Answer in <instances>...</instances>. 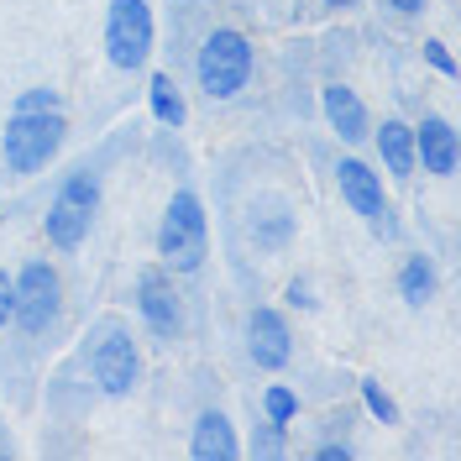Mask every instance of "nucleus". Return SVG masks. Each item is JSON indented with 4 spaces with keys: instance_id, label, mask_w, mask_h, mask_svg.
<instances>
[{
    "instance_id": "nucleus-3",
    "label": "nucleus",
    "mask_w": 461,
    "mask_h": 461,
    "mask_svg": "<svg viewBox=\"0 0 461 461\" xmlns=\"http://www.w3.org/2000/svg\"><path fill=\"white\" fill-rule=\"evenodd\" d=\"M11 325L27 341H48L63 325V273L48 258H27L11 273Z\"/></svg>"
},
{
    "instance_id": "nucleus-8",
    "label": "nucleus",
    "mask_w": 461,
    "mask_h": 461,
    "mask_svg": "<svg viewBox=\"0 0 461 461\" xmlns=\"http://www.w3.org/2000/svg\"><path fill=\"white\" fill-rule=\"evenodd\" d=\"M152 37H158V22H152L147 0H111L105 5V58H111V68H121V74L147 68Z\"/></svg>"
},
{
    "instance_id": "nucleus-2",
    "label": "nucleus",
    "mask_w": 461,
    "mask_h": 461,
    "mask_svg": "<svg viewBox=\"0 0 461 461\" xmlns=\"http://www.w3.org/2000/svg\"><path fill=\"white\" fill-rule=\"evenodd\" d=\"M252 74H258V48H252V37H247V32L215 27L200 48H194V85L204 89V100H210V105L236 100L241 89L252 85Z\"/></svg>"
},
{
    "instance_id": "nucleus-26",
    "label": "nucleus",
    "mask_w": 461,
    "mask_h": 461,
    "mask_svg": "<svg viewBox=\"0 0 461 461\" xmlns=\"http://www.w3.org/2000/svg\"><path fill=\"white\" fill-rule=\"evenodd\" d=\"M320 5H330V11H357L362 0H320Z\"/></svg>"
},
{
    "instance_id": "nucleus-1",
    "label": "nucleus",
    "mask_w": 461,
    "mask_h": 461,
    "mask_svg": "<svg viewBox=\"0 0 461 461\" xmlns=\"http://www.w3.org/2000/svg\"><path fill=\"white\" fill-rule=\"evenodd\" d=\"M85 367L89 383L100 399H131L142 388V341L131 336V325L121 315H105L89 325V346H85Z\"/></svg>"
},
{
    "instance_id": "nucleus-17",
    "label": "nucleus",
    "mask_w": 461,
    "mask_h": 461,
    "mask_svg": "<svg viewBox=\"0 0 461 461\" xmlns=\"http://www.w3.org/2000/svg\"><path fill=\"white\" fill-rule=\"evenodd\" d=\"M241 451H252L258 461H273V456H284V451H288V425H273V420L262 414L258 425H252V440H247Z\"/></svg>"
},
{
    "instance_id": "nucleus-15",
    "label": "nucleus",
    "mask_w": 461,
    "mask_h": 461,
    "mask_svg": "<svg viewBox=\"0 0 461 461\" xmlns=\"http://www.w3.org/2000/svg\"><path fill=\"white\" fill-rule=\"evenodd\" d=\"M435 262L425 258V252H414V258H403V267H399V294H403V304L409 310H425L435 299Z\"/></svg>"
},
{
    "instance_id": "nucleus-9",
    "label": "nucleus",
    "mask_w": 461,
    "mask_h": 461,
    "mask_svg": "<svg viewBox=\"0 0 461 461\" xmlns=\"http://www.w3.org/2000/svg\"><path fill=\"white\" fill-rule=\"evenodd\" d=\"M137 315H142L152 341H178L184 336V294L163 262H152L137 273Z\"/></svg>"
},
{
    "instance_id": "nucleus-4",
    "label": "nucleus",
    "mask_w": 461,
    "mask_h": 461,
    "mask_svg": "<svg viewBox=\"0 0 461 461\" xmlns=\"http://www.w3.org/2000/svg\"><path fill=\"white\" fill-rule=\"evenodd\" d=\"M204 258H210L204 200L194 189H173V200L163 204V221H158V262L168 267L173 278H184V273H200Z\"/></svg>"
},
{
    "instance_id": "nucleus-20",
    "label": "nucleus",
    "mask_w": 461,
    "mask_h": 461,
    "mask_svg": "<svg viewBox=\"0 0 461 461\" xmlns=\"http://www.w3.org/2000/svg\"><path fill=\"white\" fill-rule=\"evenodd\" d=\"M11 111H27V115L63 111V95H58V89H48V85H32V89H22V95H16V105H11Z\"/></svg>"
},
{
    "instance_id": "nucleus-23",
    "label": "nucleus",
    "mask_w": 461,
    "mask_h": 461,
    "mask_svg": "<svg viewBox=\"0 0 461 461\" xmlns=\"http://www.w3.org/2000/svg\"><path fill=\"white\" fill-rule=\"evenodd\" d=\"M425 58H430V68H440L446 79H456V58L446 53V42H425Z\"/></svg>"
},
{
    "instance_id": "nucleus-27",
    "label": "nucleus",
    "mask_w": 461,
    "mask_h": 461,
    "mask_svg": "<svg viewBox=\"0 0 461 461\" xmlns=\"http://www.w3.org/2000/svg\"><path fill=\"white\" fill-rule=\"evenodd\" d=\"M16 451V440H11V430H0V456H11Z\"/></svg>"
},
{
    "instance_id": "nucleus-22",
    "label": "nucleus",
    "mask_w": 461,
    "mask_h": 461,
    "mask_svg": "<svg viewBox=\"0 0 461 461\" xmlns=\"http://www.w3.org/2000/svg\"><path fill=\"white\" fill-rule=\"evenodd\" d=\"M315 456H320V461H351V456H357V446H351L346 435H341V440H320Z\"/></svg>"
},
{
    "instance_id": "nucleus-7",
    "label": "nucleus",
    "mask_w": 461,
    "mask_h": 461,
    "mask_svg": "<svg viewBox=\"0 0 461 461\" xmlns=\"http://www.w3.org/2000/svg\"><path fill=\"white\" fill-rule=\"evenodd\" d=\"M336 189H341L346 210L362 221V226L373 230L377 241H399V210L388 200V189H383V173L373 163H362V158H341L336 163Z\"/></svg>"
},
{
    "instance_id": "nucleus-25",
    "label": "nucleus",
    "mask_w": 461,
    "mask_h": 461,
    "mask_svg": "<svg viewBox=\"0 0 461 461\" xmlns=\"http://www.w3.org/2000/svg\"><path fill=\"white\" fill-rule=\"evenodd\" d=\"M11 325V273L0 267V330Z\"/></svg>"
},
{
    "instance_id": "nucleus-5",
    "label": "nucleus",
    "mask_w": 461,
    "mask_h": 461,
    "mask_svg": "<svg viewBox=\"0 0 461 461\" xmlns=\"http://www.w3.org/2000/svg\"><path fill=\"white\" fill-rule=\"evenodd\" d=\"M63 137H68V115L63 111H42V115L11 111L5 131H0V163L16 178H32V173H42L58 158Z\"/></svg>"
},
{
    "instance_id": "nucleus-10",
    "label": "nucleus",
    "mask_w": 461,
    "mask_h": 461,
    "mask_svg": "<svg viewBox=\"0 0 461 461\" xmlns=\"http://www.w3.org/2000/svg\"><path fill=\"white\" fill-rule=\"evenodd\" d=\"M247 357L258 362L262 373H284L294 362V325H288V310L278 304H258L247 315Z\"/></svg>"
},
{
    "instance_id": "nucleus-13",
    "label": "nucleus",
    "mask_w": 461,
    "mask_h": 461,
    "mask_svg": "<svg viewBox=\"0 0 461 461\" xmlns=\"http://www.w3.org/2000/svg\"><path fill=\"white\" fill-rule=\"evenodd\" d=\"M373 147H377V158H383V173L393 178V184H409L414 178V126L403 121V115H383V121H373Z\"/></svg>"
},
{
    "instance_id": "nucleus-12",
    "label": "nucleus",
    "mask_w": 461,
    "mask_h": 461,
    "mask_svg": "<svg viewBox=\"0 0 461 461\" xmlns=\"http://www.w3.org/2000/svg\"><path fill=\"white\" fill-rule=\"evenodd\" d=\"M320 111H325V126H330L346 147L367 142V131H373V111H367V100H362L351 85L330 79V85L320 89Z\"/></svg>"
},
{
    "instance_id": "nucleus-19",
    "label": "nucleus",
    "mask_w": 461,
    "mask_h": 461,
    "mask_svg": "<svg viewBox=\"0 0 461 461\" xmlns=\"http://www.w3.org/2000/svg\"><path fill=\"white\" fill-rule=\"evenodd\" d=\"M362 403H367V414L383 420V425H399V403L383 393V383L377 377H362Z\"/></svg>"
},
{
    "instance_id": "nucleus-16",
    "label": "nucleus",
    "mask_w": 461,
    "mask_h": 461,
    "mask_svg": "<svg viewBox=\"0 0 461 461\" xmlns=\"http://www.w3.org/2000/svg\"><path fill=\"white\" fill-rule=\"evenodd\" d=\"M147 105H152V121L158 126H184V115H189V105H184V89L173 85V74H152V85H147Z\"/></svg>"
},
{
    "instance_id": "nucleus-14",
    "label": "nucleus",
    "mask_w": 461,
    "mask_h": 461,
    "mask_svg": "<svg viewBox=\"0 0 461 461\" xmlns=\"http://www.w3.org/2000/svg\"><path fill=\"white\" fill-rule=\"evenodd\" d=\"M189 456H200V461L241 456V435L226 420V409H200V420L189 425Z\"/></svg>"
},
{
    "instance_id": "nucleus-24",
    "label": "nucleus",
    "mask_w": 461,
    "mask_h": 461,
    "mask_svg": "<svg viewBox=\"0 0 461 461\" xmlns=\"http://www.w3.org/2000/svg\"><path fill=\"white\" fill-rule=\"evenodd\" d=\"M383 5H388L393 16H425V11H430V0H383Z\"/></svg>"
},
{
    "instance_id": "nucleus-18",
    "label": "nucleus",
    "mask_w": 461,
    "mask_h": 461,
    "mask_svg": "<svg viewBox=\"0 0 461 461\" xmlns=\"http://www.w3.org/2000/svg\"><path fill=\"white\" fill-rule=\"evenodd\" d=\"M262 414H267L273 425H294V420H299V393H294L288 383H267V388H262Z\"/></svg>"
},
{
    "instance_id": "nucleus-21",
    "label": "nucleus",
    "mask_w": 461,
    "mask_h": 461,
    "mask_svg": "<svg viewBox=\"0 0 461 461\" xmlns=\"http://www.w3.org/2000/svg\"><path fill=\"white\" fill-rule=\"evenodd\" d=\"M284 304H288V310H304V315H315V310H320L315 284H310V278H288V284H284Z\"/></svg>"
},
{
    "instance_id": "nucleus-11",
    "label": "nucleus",
    "mask_w": 461,
    "mask_h": 461,
    "mask_svg": "<svg viewBox=\"0 0 461 461\" xmlns=\"http://www.w3.org/2000/svg\"><path fill=\"white\" fill-rule=\"evenodd\" d=\"M414 168H425L430 178H456L461 168V131L451 115H420L414 126Z\"/></svg>"
},
{
    "instance_id": "nucleus-6",
    "label": "nucleus",
    "mask_w": 461,
    "mask_h": 461,
    "mask_svg": "<svg viewBox=\"0 0 461 461\" xmlns=\"http://www.w3.org/2000/svg\"><path fill=\"white\" fill-rule=\"evenodd\" d=\"M95 215H100V173L74 168L58 184L53 204L42 215V236L53 241L58 252H79L89 241V230H95Z\"/></svg>"
}]
</instances>
